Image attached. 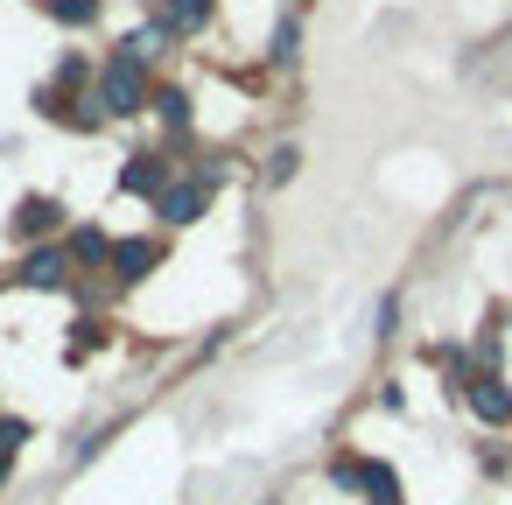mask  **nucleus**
<instances>
[{"mask_svg": "<svg viewBox=\"0 0 512 505\" xmlns=\"http://www.w3.org/2000/svg\"><path fill=\"white\" fill-rule=\"evenodd\" d=\"M99 106H106L113 120H127V113H141V106H148V78H141V64H134L127 50L99 64Z\"/></svg>", "mask_w": 512, "mask_h": 505, "instance_id": "1", "label": "nucleus"}, {"mask_svg": "<svg viewBox=\"0 0 512 505\" xmlns=\"http://www.w3.org/2000/svg\"><path fill=\"white\" fill-rule=\"evenodd\" d=\"M330 477H337L344 491H365L372 505H400V477H393L386 463H337Z\"/></svg>", "mask_w": 512, "mask_h": 505, "instance_id": "2", "label": "nucleus"}, {"mask_svg": "<svg viewBox=\"0 0 512 505\" xmlns=\"http://www.w3.org/2000/svg\"><path fill=\"white\" fill-rule=\"evenodd\" d=\"M204 197H211V183H169V190L155 197V218H169V225H197V218H204Z\"/></svg>", "mask_w": 512, "mask_h": 505, "instance_id": "3", "label": "nucleus"}, {"mask_svg": "<svg viewBox=\"0 0 512 505\" xmlns=\"http://www.w3.org/2000/svg\"><path fill=\"white\" fill-rule=\"evenodd\" d=\"M463 400L477 407V421H512V386H505L498 372H477V379L463 386Z\"/></svg>", "mask_w": 512, "mask_h": 505, "instance_id": "4", "label": "nucleus"}, {"mask_svg": "<svg viewBox=\"0 0 512 505\" xmlns=\"http://www.w3.org/2000/svg\"><path fill=\"white\" fill-rule=\"evenodd\" d=\"M22 281H29V288H64V281H71V253H64V246L29 253V260H22Z\"/></svg>", "mask_w": 512, "mask_h": 505, "instance_id": "5", "label": "nucleus"}, {"mask_svg": "<svg viewBox=\"0 0 512 505\" xmlns=\"http://www.w3.org/2000/svg\"><path fill=\"white\" fill-rule=\"evenodd\" d=\"M64 225V204L57 197H22V211H15V232L22 239H43V232H57Z\"/></svg>", "mask_w": 512, "mask_h": 505, "instance_id": "6", "label": "nucleus"}, {"mask_svg": "<svg viewBox=\"0 0 512 505\" xmlns=\"http://www.w3.org/2000/svg\"><path fill=\"white\" fill-rule=\"evenodd\" d=\"M120 183H127L134 197H162V190H169V162H162V155H134Z\"/></svg>", "mask_w": 512, "mask_h": 505, "instance_id": "7", "label": "nucleus"}, {"mask_svg": "<svg viewBox=\"0 0 512 505\" xmlns=\"http://www.w3.org/2000/svg\"><path fill=\"white\" fill-rule=\"evenodd\" d=\"M113 267H120V281H141L155 267V239H120L113 246Z\"/></svg>", "mask_w": 512, "mask_h": 505, "instance_id": "8", "label": "nucleus"}, {"mask_svg": "<svg viewBox=\"0 0 512 505\" xmlns=\"http://www.w3.org/2000/svg\"><path fill=\"white\" fill-rule=\"evenodd\" d=\"M162 43H169V22H148V29H134V36H127V57H134V64H148Z\"/></svg>", "mask_w": 512, "mask_h": 505, "instance_id": "9", "label": "nucleus"}, {"mask_svg": "<svg viewBox=\"0 0 512 505\" xmlns=\"http://www.w3.org/2000/svg\"><path fill=\"white\" fill-rule=\"evenodd\" d=\"M50 15H57L64 29H92V22H99V0H50Z\"/></svg>", "mask_w": 512, "mask_h": 505, "instance_id": "10", "label": "nucleus"}, {"mask_svg": "<svg viewBox=\"0 0 512 505\" xmlns=\"http://www.w3.org/2000/svg\"><path fill=\"white\" fill-rule=\"evenodd\" d=\"M218 0H169V29H204Z\"/></svg>", "mask_w": 512, "mask_h": 505, "instance_id": "11", "label": "nucleus"}, {"mask_svg": "<svg viewBox=\"0 0 512 505\" xmlns=\"http://www.w3.org/2000/svg\"><path fill=\"white\" fill-rule=\"evenodd\" d=\"M71 260H106V232H92V225H85V232L71 239Z\"/></svg>", "mask_w": 512, "mask_h": 505, "instance_id": "12", "label": "nucleus"}, {"mask_svg": "<svg viewBox=\"0 0 512 505\" xmlns=\"http://www.w3.org/2000/svg\"><path fill=\"white\" fill-rule=\"evenodd\" d=\"M162 120L183 134V127H190V99H183V92H162Z\"/></svg>", "mask_w": 512, "mask_h": 505, "instance_id": "13", "label": "nucleus"}, {"mask_svg": "<svg viewBox=\"0 0 512 505\" xmlns=\"http://www.w3.org/2000/svg\"><path fill=\"white\" fill-rule=\"evenodd\" d=\"M295 162H302L295 148H274V155H267V183H288V176H295Z\"/></svg>", "mask_w": 512, "mask_h": 505, "instance_id": "14", "label": "nucleus"}, {"mask_svg": "<svg viewBox=\"0 0 512 505\" xmlns=\"http://www.w3.org/2000/svg\"><path fill=\"white\" fill-rule=\"evenodd\" d=\"M22 442H29V428H22V421H0V449H8V456H15Z\"/></svg>", "mask_w": 512, "mask_h": 505, "instance_id": "15", "label": "nucleus"}, {"mask_svg": "<svg viewBox=\"0 0 512 505\" xmlns=\"http://www.w3.org/2000/svg\"><path fill=\"white\" fill-rule=\"evenodd\" d=\"M274 57H281V64L295 57V22H281V29H274Z\"/></svg>", "mask_w": 512, "mask_h": 505, "instance_id": "16", "label": "nucleus"}, {"mask_svg": "<svg viewBox=\"0 0 512 505\" xmlns=\"http://www.w3.org/2000/svg\"><path fill=\"white\" fill-rule=\"evenodd\" d=\"M8 470H15V456H8V449H0V484H8Z\"/></svg>", "mask_w": 512, "mask_h": 505, "instance_id": "17", "label": "nucleus"}]
</instances>
